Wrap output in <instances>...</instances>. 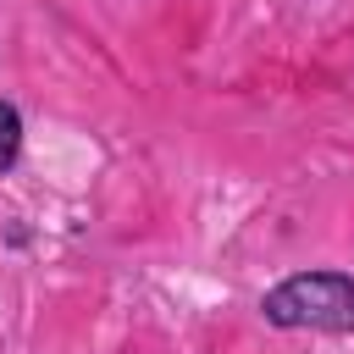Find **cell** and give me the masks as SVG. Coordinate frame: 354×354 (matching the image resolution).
Returning a JSON list of instances; mask_svg holds the SVG:
<instances>
[{
	"instance_id": "1",
	"label": "cell",
	"mask_w": 354,
	"mask_h": 354,
	"mask_svg": "<svg viewBox=\"0 0 354 354\" xmlns=\"http://www.w3.org/2000/svg\"><path fill=\"white\" fill-rule=\"evenodd\" d=\"M260 315L277 332L348 337L354 332V277L348 271H332V266L293 271V277H282V282H271L260 293Z\"/></svg>"
},
{
	"instance_id": "2",
	"label": "cell",
	"mask_w": 354,
	"mask_h": 354,
	"mask_svg": "<svg viewBox=\"0 0 354 354\" xmlns=\"http://www.w3.org/2000/svg\"><path fill=\"white\" fill-rule=\"evenodd\" d=\"M22 160V111L17 100H0V177Z\"/></svg>"
}]
</instances>
